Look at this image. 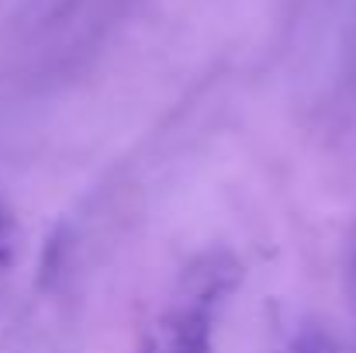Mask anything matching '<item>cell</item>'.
<instances>
[{
    "instance_id": "obj_1",
    "label": "cell",
    "mask_w": 356,
    "mask_h": 353,
    "mask_svg": "<svg viewBox=\"0 0 356 353\" xmlns=\"http://www.w3.org/2000/svg\"><path fill=\"white\" fill-rule=\"evenodd\" d=\"M287 353H325V350H322V347H305V343H301V347H294V350H287Z\"/></svg>"
}]
</instances>
